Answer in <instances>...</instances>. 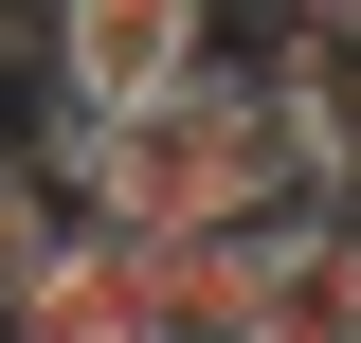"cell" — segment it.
I'll list each match as a JSON object with an SVG mask.
<instances>
[{
    "label": "cell",
    "instance_id": "6da1fadb",
    "mask_svg": "<svg viewBox=\"0 0 361 343\" xmlns=\"http://www.w3.org/2000/svg\"><path fill=\"white\" fill-rule=\"evenodd\" d=\"M37 181L73 217H109V235H307V217H343L325 163H307V127H289V90L235 73V54L180 73V90H145V109H109V127L54 109Z\"/></svg>",
    "mask_w": 361,
    "mask_h": 343
},
{
    "label": "cell",
    "instance_id": "7a4b0ae2",
    "mask_svg": "<svg viewBox=\"0 0 361 343\" xmlns=\"http://www.w3.org/2000/svg\"><path fill=\"white\" fill-rule=\"evenodd\" d=\"M37 54H54V109L109 127V109H145V90L217 73V0H37Z\"/></svg>",
    "mask_w": 361,
    "mask_h": 343
},
{
    "label": "cell",
    "instance_id": "3957f363",
    "mask_svg": "<svg viewBox=\"0 0 361 343\" xmlns=\"http://www.w3.org/2000/svg\"><path fill=\"white\" fill-rule=\"evenodd\" d=\"M127 271H145V343H253L271 235H127Z\"/></svg>",
    "mask_w": 361,
    "mask_h": 343
},
{
    "label": "cell",
    "instance_id": "277c9868",
    "mask_svg": "<svg viewBox=\"0 0 361 343\" xmlns=\"http://www.w3.org/2000/svg\"><path fill=\"white\" fill-rule=\"evenodd\" d=\"M0 343H145V271H127V235L73 217V235L37 253V289L0 307Z\"/></svg>",
    "mask_w": 361,
    "mask_h": 343
},
{
    "label": "cell",
    "instance_id": "5b68a950",
    "mask_svg": "<svg viewBox=\"0 0 361 343\" xmlns=\"http://www.w3.org/2000/svg\"><path fill=\"white\" fill-rule=\"evenodd\" d=\"M271 90H289V127H307L325 199H361V18H325V0H289V54H271Z\"/></svg>",
    "mask_w": 361,
    "mask_h": 343
},
{
    "label": "cell",
    "instance_id": "8992f818",
    "mask_svg": "<svg viewBox=\"0 0 361 343\" xmlns=\"http://www.w3.org/2000/svg\"><path fill=\"white\" fill-rule=\"evenodd\" d=\"M253 343H361V235H343V217L271 235V271H253Z\"/></svg>",
    "mask_w": 361,
    "mask_h": 343
},
{
    "label": "cell",
    "instance_id": "52a82bcc",
    "mask_svg": "<svg viewBox=\"0 0 361 343\" xmlns=\"http://www.w3.org/2000/svg\"><path fill=\"white\" fill-rule=\"evenodd\" d=\"M54 235H73V199H54L37 163H0V307L37 289V253H54Z\"/></svg>",
    "mask_w": 361,
    "mask_h": 343
},
{
    "label": "cell",
    "instance_id": "ba28073f",
    "mask_svg": "<svg viewBox=\"0 0 361 343\" xmlns=\"http://www.w3.org/2000/svg\"><path fill=\"white\" fill-rule=\"evenodd\" d=\"M325 18H361V0H325Z\"/></svg>",
    "mask_w": 361,
    "mask_h": 343
},
{
    "label": "cell",
    "instance_id": "9c48e42d",
    "mask_svg": "<svg viewBox=\"0 0 361 343\" xmlns=\"http://www.w3.org/2000/svg\"><path fill=\"white\" fill-rule=\"evenodd\" d=\"M343 235H361V199H343Z\"/></svg>",
    "mask_w": 361,
    "mask_h": 343
}]
</instances>
